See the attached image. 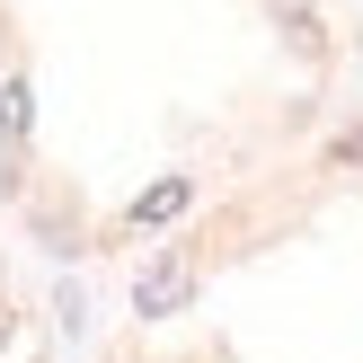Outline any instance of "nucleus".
Here are the masks:
<instances>
[{"instance_id":"f257e3e1","label":"nucleus","mask_w":363,"mask_h":363,"mask_svg":"<svg viewBox=\"0 0 363 363\" xmlns=\"http://www.w3.org/2000/svg\"><path fill=\"white\" fill-rule=\"evenodd\" d=\"M186 293H195V275H186V257H160L151 275L133 284V311H142V319H169L177 301H186Z\"/></svg>"},{"instance_id":"f03ea898","label":"nucleus","mask_w":363,"mask_h":363,"mask_svg":"<svg viewBox=\"0 0 363 363\" xmlns=\"http://www.w3.org/2000/svg\"><path fill=\"white\" fill-rule=\"evenodd\" d=\"M186 195H195L186 177H160V186L133 204V230H160V222H177V213H186Z\"/></svg>"},{"instance_id":"7ed1b4c3","label":"nucleus","mask_w":363,"mask_h":363,"mask_svg":"<svg viewBox=\"0 0 363 363\" xmlns=\"http://www.w3.org/2000/svg\"><path fill=\"white\" fill-rule=\"evenodd\" d=\"M0 133H9V142H27V80H9V89H0Z\"/></svg>"},{"instance_id":"20e7f679","label":"nucleus","mask_w":363,"mask_h":363,"mask_svg":"<svg viewBox=\"0 0 363 363\" xmlns=\"http://www.w3.org/2000/svg\"><path fill=\"white\" fill-rule=\"evenodd\" d=\"M0 346H9V301H0Z\"/></svg>"}]
</instances>
